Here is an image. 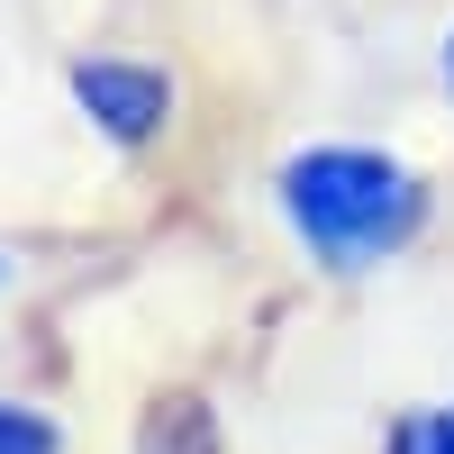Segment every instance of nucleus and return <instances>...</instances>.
<instances>
[{"label": "nucleus", "mask_w": 454, "mask_h": 454, "mask_svg": "<svg viewBox=\"0 0 454 454\" xmlns=\"http://www.w3.org/2000/svg\"><path fill=\"white\" fill-rule=\"evenodd\" d=\"M273 218L282 237L318 263V273L355 282V273H382L409 246L427 237L436 218V182L391 155V145H364V137H309L273 164Z\"/></svg>", "instance_id": "nucleus-1"}, {"label": "nucleus", "mask_w": 454, "mask_h": 454, "mask_svg": "<svg viewBox=\"0 0 454 454\" xmlns=\"http://www.w3.org/2000/svg\"><path fill=\"white\" fill-rule=\"evenodd\" d=\"M64 100L73 119H82L100 145H119V155H155L182 119V82L155 64V55H128V46H91L64 64Z\"/></svg>", "instance_id": "nucleus-2"}, {"label": "nucleus", "mask_w": 454, "mask_h": 454, "mask_svg": "<svg viewBox=\"0 0 454 454\" xmlns=\"http://www.w3.org/2000/svg\"><path fill=\"white\" fill-rule=\"evenodd\" d=\"M137 454H218L209 445V409L200 400H155V409H145Z\"/></svg>", "instance_id": "nucleus-3"}, {"label": "nucleus", "mask_w": 454, "mask_h": 454, "mask_svg": "<svg viewBox=\"0 0 454 454\" xmlns=\"http://www.w3.org/2000/svg\"><path fill=\"white\" fill-rule=\"evenodd\" d=\"M382 454H454V409L427 400V409H400L382 427Z\"/></svg>", "instance_id": "nucleus-4"}, {"label": "nucleus", "mask_w": 454, "mask_h": 454, "mask_svg": "<svg viewBox=\"0 0 454 454\" xmlns=\"http://www.w3.org/2000/svg\"><path fill=\"white\" fill-rule=\"evenodd\" d=\"M0 454H64V427H55L36 400L0 391Z\"/></svg>", "instance_id": "nucleus-5"}, {"label": "nucleus", "mask_w": 454, "mask_h": 454, "mask_svg": "<svg viewBox=\"0 0 454 454\" xmlns=\"http://www.w3.org/2000/svg\"><path fill=\"white\" fill-rule=\"evenodd\" d=\"M436 73H445V100H454V27H445V46H436Z\"/></svg>", "instance_id": "nucleus-6"}, {"label": "nucleus", "mask_w": 454, "mask_h": 454, "mask_svg": "<svg viewBox=\"0 0 454 454\" xmlns=\"http://www.w3.org/2000/svg\"><path fill=\"white\" fill-rule=\"evenodd\" d=\"M10 273H19V263H10V246H0V291H10Z\"/></svg>", "instance_id": "nucleus-7"}, {"label": "nucleus", "mask_w": 454, "mask_h": 454, "mask_svg": "<svg viewBox=\"0 0 454 454\" xmlns=\"http://www.w3.org/2000/svg\"><path fill=\"white\" fill-rule=\"evenodd\" d=\"M445 409H454V400H445Z\"/></svg>", "instance_id": "nucleus-8"}]
</instances>
